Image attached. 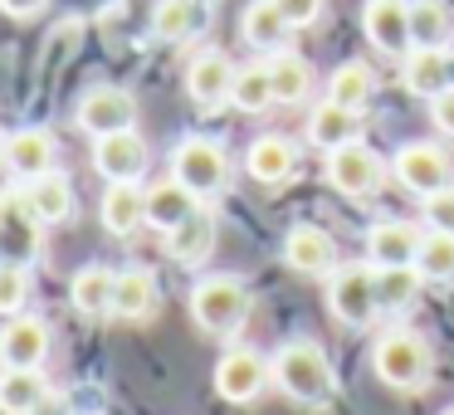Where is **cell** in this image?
Instances as JSON below:
<instances>
[{"mask_svg": "<svg viewBox=\"0 0 454 415\" xmlns=\"http://www.w3.org/2000/svg\"><path fill=\"white\" fill-rule=\"evenodd\" d=\"M269 366H274V386L298 405H323V401L337 395L333 362H327V352L317 342H308V337L284 342L274 356H269Z\"/></svg>", "mask_w": 454, "mask_h": 415, "instance_id": "cell-1", "label": "cell"}, {"mask_svg": "<svg viewBox=\"0 0 454 415\" xmlns=\"http://www.w3.org/2000/svg\"><path fill=\"white\" fill-rule=\"evenodd\" d=\"M249 308H254V298H249V284L235 274H210L200 278L196 288H191V317H196L200 333L210 337H230L245 327Z\"/></svg>", "mask_w": 454, "mask_h": 415, "instance_id": "cell-2", "label": "cell"}, {"mask_svg": "<svg viewBox=\"0 0 454 415\" xmlns=\"http://www.w3.org/2000/svg\"><path fill=\"white\" fill-rule=\"evenodd\" d=\"M372 366L391 391H425L430 386V342L420 333H405V327H391V333L376 337L372 347Z\"/></svg>", "mask_w": 454, "mask_h": 415, "instance_id": "cell-3", "label": "cell"}, {"mask_svg": "<svg viewBox=\"0 0 454 415\" xmlns=\"http://www.w3.org/2000/svg\"><path fill=\"white\" fill-rule=\"evenodd\" d=\"M44 254V220L35 215L25 186L0 191V264H25Z\"/></svg>", "mask_w": 454, "mask_h": 415, "instance_id": "cell-4", "label": "cell"}, {"mask_svg": "<svg viewBox=\"0 0 454 415\" xmlns=\"http://www.w3.org/2000/svg\"><path fill=\"white\" fill-rule=\"evenodd\" d=\"M327 308L342 327H372L376 313H381L376 264H337L327 274Z\"/></svg>", "mask_w": 454, "mask_h": 415, "instance_id": "cell-5", "label": "cell"}, {"mask_svg": "<svg viewBox=\"0 0 454 415\" xmlns=\"http://www.w3.org/2000/svg\"><path fill=\"white\" fill-rule=\"evenodd\" d=\"M171 176H181L200 200H210L230 186V157L210 137H186L176 147V157H171Z\"/></svg>", "mask_w": 454, "mask_h": 415, "instance_id": "cell-6", "label": "cell"}, {"mask_svg": "<svg viewBox=\"0 0 454 415\" xmlns=\"http://www.w3.org/2000/svg\"><path fill=\"white\" fill-rule=\"evenodd\" d=\"M327 181H333V191H342L347 200H366V196L381 191L386 161L376 157L366 142H347V147L327 152Z\"/></svg>", "mask_w": 454, "mask_h": 415, "instance_id": "cell-7", "label": "cell"}, {"mask_svg": "<svg viewBox=\"0 0 454 415\" xmlns=\"http://www.w3.org/2000/svg\"><path fill=\"white\" fill-rule=\"evenodd\" d=\"M391 171H395V181L420 200H430L434 191L454 186V167L434 142H405V147L391 157Z\"/></svg>", "mask_w": 454, "mask_h": 415, "instance_id": "cell-8", "label": "cell"}, {"mask_svg": "<svg viewBox=\"0 0 454 415\" xmlns=\"http://www.w3.org/2000/svg\"><path fill=\"white\" fill-rule=\"evenodd\" d=\"M269 381H274V366H269L254 347H230L215 362V391H220V401H230V405L259 401V391H264Z\"/></svg>", "mask_w": 454, "mask_h": 415, "instance_id": "cell-9", "label": "cell"}, {"mask_svg": "<svg viewBox=\"0 0 454 415\" xmlns=\"http://www.w3.org/2000/svg\"><path fill=\"white\" fill-rule=\"evenodd\" d=\"M132 122H137V103L118 83H98V89H89L79 98V128L89 137H108V132H122Z\"/></svg>", "mask_w": 454, "mask_h": 415, "instance_id": "cell-10", "label": "cell"}, {"mask_svg": "<svg viewBox=\"0 0 454 415\" xmlns=\"http://www.w3.org/2000/svg\"><path fill=\"white\" fill-rule=\"evenodd\" d=\"M362 30L376 54L405 59L411 54V5L405 0H366L362 5Z\"/></svg>", "mask_w": 454, "mask_h": 415, "instance_id": "cell-11", "label": "cell"}, {"mask_svg": "<svg viewBox=\"0 0 454 415\" xmlns=\"http://www.w3.org/2000/svg\"><path fill=\"white\" fill-rule=\"evenodd\" d=\"M93 167H98L103 181H142V171H147V142L137 137V128L93 137Z\"/></svg>", "mask_w": 454, "mask_h": 415, "instance_id": "cell-12", "label": "cell"}, {"mask_svg": "<svg viewBox=\"0 0 454 415\" xmlns=\"http://www.w3.org/2000/svg\"><path fill=\"white\" fill-rule=\"evenodd\" d=\"M284 264L294 274H308V278H327L337 269V245L327 230L317 225H294L284 235Z\"/></svg>", "mask_w": 454, "mask_h": 415, "instance_id": "cell-13", "label": "cell"}, {"mask_svg": "<svg viewBox=\"0 0 454 415\" xmlns=\"http://www.w3.org/2000/svg\"><path fill=\"white\" fill-rule=\"evenodd\" d=\"M235 64L225 59L220 50H206L196 64L186 69V93L196 108H225L230 93H235Z\"/></svg>", "mask_w": 454, "mask_h": 415, "instance_id": "cell-14", "label": "cell"}, {"mask_svg": "<svg viewBox=\"0 0 454 415\" xmlns=\"http://www.w3.org/2000/svg\"><path fill=\"white\" fill-rule=\"evenodd\" d=\"M103 230L118 239L137 235L142 225H147V191L137 186V181H108V191H103Z\"/></svg>", "mask_w": 454, "mask_h": 415, "instance_id": "cell-15", "label": "cell"}, {"mask_svg": "<svg viewBox=\"0 0 454 415\" xmlns=\"http://www.w3.org/2000/svg\"><path fill=\"white\" fill-rule=\"evenodd\" d=\"M420 230L411 220H381V225L366 230V264L391 269V264H415L420 254Z\"/></svg>", "mask_w": 454, "mask_h": 415, "instance_id": "cell-16", "label": "cell"}, {"mask_svg": "<svg viewBox=\"0 0 454 415\" xmlns=\"http://www.w3.org/2000/svg\"><path fill=\"white\" fill-rule=\"evenodd\" d=\"M0 161H5V171H11L15 181H35V176H44V171H54V137L44 128H25V132H15V137H5Z\"/></svg>", "mask_w": 454, "mask_h": 415, "instance_id": "cell-17", "label": "cell"}, {"mask_svg": "<svg viewBox=\"0 0 454 415\" xmlns=\"http://www.w3.org/2000/svg\"><path fill=\"white\" fill-rule=\"evenodd\" d=\"M401 83L415 93V98H440L444 89H454L450 50H411L401 59Z\"/></svg>", "mask_w": 454, "mask_h": 415, "instance_id": "cell-18", "label": "cell"}, {"mask_svg": "<svg viewBox=\"0 0 454 415\" xmlns=\"http://www.w3.org/2000/svg\"><path fill=\"white\" fill-rule=\"evenodd\" d=\"M196 210H200V196L181 176H167V181H157V186H147V225L161 230V235H171V230L186 215H196Z\"/></svg>", "mask_w": 454, "mask_h": 415, "instance_id": "cell-19", "label": "cell"}, {"mask_svg": "<svg viewBox=\"0 0 454 415\" xmlns=\"http://www.w3.org/2000/svg\"><path fill=\"white\" fill-rule=\"evenodd\" d=\"M0 347H5V362L11 366H44L50 356V323L35 313H15L0 333Z\"/></svg>", "mask_w": 454, "mask_h": 415, "instance_id": "cell-20", "label": "cell"}, {"mask_svg": "<svg viewBox=\"0 0 454 415\" xmlns=\"http://www.w3.org/2000/svg\"><path fill=\"white\" fill-rule=\"evenodd\" d=\"M356 128H362V113L356 108H342V103H317L313 118H308V142L323 152H337L347 142H356Z\"/></svg>", "mask_w": 454, "mask_h": 415, "instance_id": "cell-21", "label": "cell"}, {"mask_svg": "<svg viewBox=\"0 0 454 415\" xmlns=\"http://www.w3.org/2000/svg\"><path fill=\"white\" fill-rule=\"evenodd\" d=\"M152 313H157V278H152V269H122L118 294H113V317L118 323H142Z\"/></svg>", "mask_w": 454, "mask_h": 415, "instance_id": "cell-22", "label": "cell"}, {"mask_svg": "<svg viewBox=\"0 0 454 415\" xmlns=\"http://www.w3.org/2000/svg\"><path fill=\"white\" fill-rule=\"evenodd\" d=\"M113 294H118V274L103 264H83L69 284V298L83 317H113Z\"/></svg>", "mask_w": 454, "mask_h": 415, "instance_id": "cell-23", "label": "cell"}, {"mask_svg": "<svg viewBox=\"0 0 454 415\" xmlns=\"http://www.w3.org/2000/svg\"><path fill=\"white\" fill-rule=\"evenodd\" d=\"M161 239H167V254L176 259V264H200V259L215 249V215L200 206L196 215H186L171 235H161Z\"/></svg>", "mask_w": 454, "mask_h": 415, "instance_id": "cell-24", "label": "cell"}, {"mask_svg": "<svg viewBox=\"0 0 454 415\" xmlns=\"http://www.w3.org/2000/svg\"><path fill=\"white\" fill-rule=\"evenodd\" d=\"M200 25H206V5L200 0H157V11H152V30H157L161 44L196 40Z\"/></svg>", "mask_w": 454, "mask_h": 415, "instance_id": "cell-25", "label": "cell"}, {"mask_svg": "<svg viewBox=\"0 0 454 415\" xmlns=\"http://www.w3.org/2000/svg\"><path fill=\"white\" fill-rule=\"evenodd\" d=\"M294 171H298V147L288 137H278V132H269V137H259L249 147V176L264 181V186H278Z\"/></svg>", "mask_w": 454, "mask_h": 415, "instance_id": "cell-26", "label": "cell"}, {"mask_svg": "<svg viewBox=\"0 0 454 415\" xmlns=\"http://www.w3.org/2000/svg\"><path fill=\"white\" fill-rule=\"evenodd\" d=\"M25 196H30L35 215L44 220V225H64V220L74 215V186L64 171H44V176L25 181Z\"/></svg>", "mask_w": 454, "mask_h": 415, "instance_id": "cell-27", "label": "cell"}, {"mask_svg": "<svg viewBox=\"0 0 454 415\" xmlns=\"http://www.w3.org/2000/svg\"><path fill=\"white\" fill-rule=\"evenodd\" d=\"M288 30H294V25L284 20V11H278L274 0H249L245 20H239V35H245V44H254V50H269V54L284 50Z\"/></svg>", "mask_w": 454, "mask_h": 415, "instance_id": "cell-28", "label": "cell"}, {"mask_svg": "<svg viewBox=\"0 0 454 415\" xmlns=\"http://www.w3.org/2000/svg\"><path fill=\"white\" fill-rule=\"evenodd\" d=\"M44 395H50V381H44L40 366H11L5 381H0V411L5 415H30Z\"/></svg>", "mask_w": 454, "mask_h": 415, "instance_id": "cell-29", "label": "cell"}, {"mask_svg": "<svg viewBox=\"0 0 454 415\" xmlns=\"http://www.w3.org/2000/svg\"><path fill=\"white\" fill-rule=\"evenodd\" d=\"M269 79H274V98L278 103H303L313 93V69H308L303 54H284L278 50L269 59Z\"/></svg>", "mask_w": 454, "mask_h": 415, "instance_id": "cell-30", "label": "cell"}, {"mask_svg": "<svg viewBox=\"0 0 454 415\" xmlns=\"http://www.w3.org/2000/svg\"><path fill=\"white\" fill-rule=\"evenodd\" d=\"M450 44V11L440 0H411V50H444Z\"/></svg>", "mask_w": 454, "mask_h": 415, "instance_id": "cell-31", "label": "cell"}, {"mask_svg": "<svg viewBox=\"0 0 454 415\" xmlns=\"http://www.w3.org/2000/svg\"><path fill=\"white\" fill-rule=\"evenodd\" d=\"M372 93H376V74L366 69L362 59H352V64H342V69L327 79V98L333 103H342V108H356V113H366V103H372Z\"/></svg>", "mask_w": 454, "mask_h": 415, "instance_id": "cell-32", "label": "cell"}, {"mask_svg": "<svg viewBox=\"0 0 454 415\" xmlns=\"http://www.w3.org/2000/svg\"><path fill=\"white\" fill-rule=\"evenodd\" d=\"M420 269L415 264H391V269H376V294H381V313H401V308L415 303L420 294Z\"/></svg>", "mask_w": 454, "mask_h": 415, "instance_id": "cell-33", "label": "cell"}, {"mask_svg": "<svg viewBox=\"0 0 454 415\" xmlns=\"http://www.w3.org/2000/svg\"><path fill=\"white\" fill-rule=\"evenodd\" d=\"M230 103H235L239 113H269L274 108V79H269V64H245V69L235 74V93H230Z\"/></svg>", "mask_w": 454, "mask_h": 415, "instance_id": "cell-34", "label": "cell"}, {"mask_svg": "<svg viewBox=\"0 0 454 415\" xmlns=\"http://www.w3.org/2000/svg\"><path fill=\"white\" fill-rule=\"evenodd\" d=\"M415 269H420L425 284H454V235H444V230H430V235L420 239Z\"/></svg>", "mask_w": 454, "mask_h": 415, "instance_id": "cell-35", "label": "cell"}, {"mask_svg": "<svg viewBox=\"0 0 454 415\" xmlns=\"http://www.w3.org/2000/svg\"><path fill=\"white\" fill-rule=\"evenodd\" d=\"M30 303V269L25 264H0V317L25 313Z\"/></svg>", "mask_w": 454, "mask_h": 415, "instance_id": "cell-36", "label": "cell"}, {"mask_svg": "<svg viewBox=\"0 0 454 415\" xmlns=\"http://www.w3.org/2000/svg\"><path fill=\"white\" fill-rule=\"evenodd\" d=\"M425 220H430V230H444V235H454V186L434 191V196L425 200Z\"/></svg>", "mask_w": 454, "mask_h": 415, "instance_id": "cell-37", "label": "cell"}, {"mask_svg": "<svg viewBox=\"0 0 454 415\" xmlns=\"http://www.w3.org/2000/svg\"><path fill=\"white\" fill-rule=\"evenodd\" d=\"M278 11H284V20L294 25V30H303V25H313L317 15H323V0H274Z\"/></svg>", "mask_w": 454, "mask_h": 415, "instance_id": "cell-38", "label": "cell"}, {"mask_svg": "<svg viewBox=\"0 0 454 415\" xmlns=\"http://www.w3.org/2000/svg\"><path fill=\"white\" fill-rule=\"evenodd\" d=\"M430 122L444 137H454V89H444L440 98H430Z\"/></svg>", "mask_w": 454, "mask_h": 415, "instance_id": "cell-39", "label": "cell"}, {"mask_svg": "<svg viewBox=\"0 0 454 415\" xmlns=\"http://www.w3.org/2000/svg\"><path fill=\"white\" fill-rule=\"evenodd\" d=\"M50 0H0V11L15 15V20H30V15H40Z\"/></svg>", "mask_w": 454, "mask_h": 415, "instance_id": "cell-40", "label": "cell"}, {"mask_svg": "<svg viewBox=\"0 0 454 415\" xmlns=\"http://www.w3.org/2000/svg\"><path fill=\"white\" fill-rule=\"evenodd\" d=\"M30 415H74V405H69V395H59V391H50L40 405H35Z\"/></svg>", "mask_w": 454, "mask_h": 415, "instance_id": "cell-41", "label": "cell"}, {"mask_svg": "<svg viewBox=\"0 0 454 415\" xmlns=\"http://www.w3.org/2000/svg\"><path fill=\"white\" fill-rule=\"evenodd\" d=\"M5 372H11V362H5V347H0V381H5Z\"/></svg>", "mask_w": 454, "mask_h": 415, "instance_id": "cell-42", "label": "cell"}, {"mask_svg": "<svg viewBox=\"0 0 454 415\" xmlns=\"http://www.w3.org/2000/svg\"><path fill=\"white\" fill-rule=\"evenodd\" d=\"M0 152H5V132H0Z\"/></svg>", "mask_w": 454, "mask_h": 415, "instance_id": "cell-43", "label": "cell"}, {"mask_svg": "<svg viewBox=\"0 0 454 415\" xmlns=\"http://www.w3.org/2000/svg\"><path fill=\"white\" fill-rule=\"evenodd\" d=\"M444 415H454V411H444Z\"/></svg>", "mask_w": 454, "mask_h": 415, "instance_id": "cell-44", "label": "cell"}]
</instances>
